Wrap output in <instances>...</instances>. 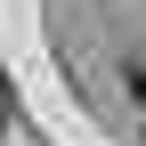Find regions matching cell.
<instances>
[{
	"instance_id": "1",
	"label": "cell",
	"mask_w": 146,
	"mask_h": 146,
	"mask_svg": "<svg viewBox=\"0 0 146 146\" xmlns=\"http://www.w3.org/2000/svg\"><path fill=\"white\" fill-rule=\"evenodd\" d=\"M130 98H138V106H146V65H138V73H130Z\"/></svg>"
},
{
	"instance_id": "2",
	"label": "cell",
	"mask_w": 146,
	"mask_h": 146,
	"mask_svg": "<svg viewBox=\"0 0 146 146\" xmlns=\"http://www.w3.org/2000/svg\"><path fill=\"white\" fill-rule=\"evenodd\" d=\"M138 146H146V130H138Z\"/></svg>"
}]
</instances>
